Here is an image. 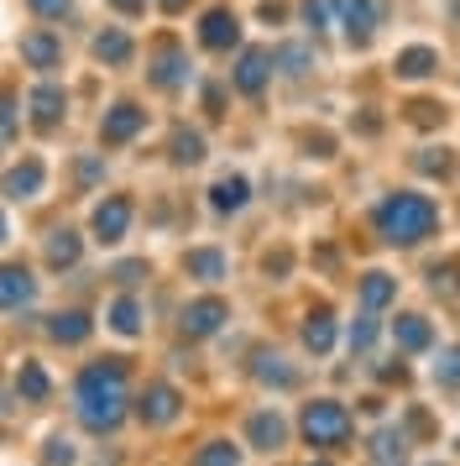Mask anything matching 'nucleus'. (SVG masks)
<instances>
[{"label":"nucleus","instance_id":"nucleus-17","mask_svg":"<svg viewBox=\"0 0 460 466\" xmlns=\"http://www.w3.org/2000/svg\"><path fill=\"white\" fill-rule=\"evenodd\" d=\"M142 420H146V424H173V420H178V388H167V382L146 388V399H142Z\"/></svg>","mask_w":460,"mask_h":466},{"label":"nucleus","instance_id":"nucleus-40","mask_svg":"<svg viewBox=\"0 0 460 466\" xmlns=\"http://www.w3.org/2000/svg\"><path fill=\"white\" fill-rule=\"evenodd\" d=\"M157 5H163V11H184L188 0H157Z\"/></svg>","mask_w":460,"mask_h":466},{"label":"nucleus","instance_id":"nucleus-18","mask_svg":"<svg viewBox=\"0 0 460 466\" xmlns=\"http://www.w3.org/2000/svg\"><path fill=\"white\" fill-rule=\"evenodd\" d=\"M246 435L262 445V451H277V445H283V435H288V424H283V414H277V409H262V414H251Z\"/></svg>","mask_w":460,"mask_h":466},{"label":"nucleus","instance_id":"nucleus-11","mask_svg":"<svg viewBox=\"0 0 460 466\" xmlns=\"http://www.w3.org/2000/svg\"><path fill=\"white\" fill-rule=\"evenodd\" d=\"M340 22H345V37L355 47H366L376 32V5L372 0H340Z\"/></svg>","mask_w":460,"mask_h":466},{"label":"nucleus","instance_id":"nucleus-6","mask_svg":"<svg viewBox=\"0 0 460 466\" xmlns=\"http://www.w3.org/2000/svg\"><path fill=\"white\" fill-rule=\"evenodd\" d=\"M199 43L215 47V53H225V47L241 43V22H235V11H225V5L205 11V22H199Z\"/></svg>","mask_w":460,"mask_h":466},{"label":"nucleus","instance_id":"nucleus-32","mask_svg":"<svg viewBox=\"0 0 460 466\" xmlns=\"http://www.w3.org/2000/svg\"><path fill=\"white\" fill-rule=\"evenodd\" d=\"M272 367H256V372H262V382H277V388H293V372L288 367H283V357H267Z\"/></svg>","mask_w":460,"mask_h":466},{"label":"nucleus","instance_id":"nucleus-34","mask_svg":"<svg viewBox=\"0 0 460 466\" xmlns=\"http://www.w3.org/2000/svg\"><path fill=\"white\" fill-rule=\"evenodd\" d=\"M304 22H309L314 32H319V26L330 22V5H325V0H304Z\"/></svg>","mask_w":460,"mask_h":466},{"label":"nucleus","instance_id":"nucleus-15","mask_svg":"<svg viewBox=\"0 0 460 466\" xmlns=\"http://www.w3.org/2000/svg\"><path fill=\"white\" fill-rule=\"evenodd\" d=\"M435 68H439V53H435V47H424V43H418V47H403V53L393 58V74H397V79H429Z\"/></svg>","mask_w":460,"mask_h":466},{"label":"nucleus","instance_id":"nucleus-4","mask_svg":"<svg viewBox=\"0 0 460 466\" xmlns=\"http://www.w3.org/2000/svg\"><path fill=\"white\" fill-rule=\"evenodd\" d=\"M89 231H95L100 247L125 241V231H131V199L125 194H105L100 205H95V215H89Z\"/></svg>","mask_w":460,"mask_h":466},{"label":"nucleus","instance_id":"nucleus-39","mask_svg":"<svg viewBox=\"0 0 460 466\" xmlns=\"http://www.w3.org/2000/svg\"><path fill=\"white\" fill-rule=\"evenodd\" d=\"M435 110L439 106H414V121H418V127H429V121H435Z\"/></svg>","mask_w":460,"mask_h":466},{"label":"nucleus","instance_id":"nucleus-1","mask_svg":"<svg viewBox=\"0 0 460 466\" xmlns=\"http://www.w3.org/2000/svg\"><path fill=\"white\" fill-rule=\"evenodd\" d=\"M74 403L89 430H115L125 420V372L121 361H95L74 382Z\"/></svg>","mask_w":460,"mask_h":466},{"label":"nucleus","instance_id":"nucleus-37","mask_svg":"<svg viewBox=\"0 0 460 466\" xmlns=\"http://www.w3.org/2000/svg\"><path fill=\"white\" fill-rule=\"evenodd\" d=\"M26 5H32L37 16H63V11H68L74 0H26Z\"/></svg>","mask_w":460,"mask_h":466},{"label":"nucleus","instance_id":"nucleus-33","mask_svg":"<svg viewBox=\"0 0 460 466\" xmlns=\"http://www.w3.org/2000/svg\"><path fill=\"white\" fill-rule=\"evenodd\" d=\"M435 378L439 382H460V346H455V351H445V361L435 367Z\"/></svg>","mask_w":460,"mask_h":466},{"label":"nucleus","instance_id":"nucleus-29","mask_svg":"<svg viewBox=\"0 0 460 466\" xmlns=\"http://www.w3.org/2000/svg\"><path fill=\"white\" fill-rule=\"evenodd\" d=\"M205 157V137L199 131H178L173 137V163H199Z\"/></svg>","mask_w":460,"mask_h":466},{"label":"nucleus","instance_id":"nucleus-22","mask_svg":"<svg viewBox=\"0 0 460 466\" xmlns=\"http://www.w3.org/2000/svg\"><path fill=\"white\" fill-rule=\"evenodd\" d=\"M397 299V283L387 273H366L361 278V304H366V309H382V304H393Z\"/></svg>","mask_w":460,"mask_h":466},{"label":"nucleus","instance_id":"nucleus-10","mask_svg":"<svg viewBox=\"0 0 460 466\" xmlns=\"http://www.w3.org/2000/svg\"><path fill=\"white\" fill-rule=\"evenodd\" d=\"M26 110H32V121H37L42 131H53L63 121V110H68V95H63L58 85H37L26 95Z\"/></svg>","mask_w":460,"mask_h":466},{"label":"nucleus","instance_id":"nucleus-35","mask_svg":"<svg viewBox=\"0 0 460 466\" xmlns=\"http://www.w3.org/2000/svg\"><path fill=\"white\" fill-rule=\"evenodd\" d=\"M283 64L288 74H309V47H283Z\"/></svg>","mask_w":460,"mask_h":466},{"label":"nucleus","instance_id":"nucleus-9","mask_svg":"<svg viewBox=\"0 0 460 466\" xmlns=\"http://www.w3.org/2000/svg\"><path fill=\"white\" fill-rule=\"evenodd\" d=\"M42 184H47V168H42V157H26V163H16V168L5 173V199H37Z\"/></svg>","mask_w":460,"mask_h":466},{"label":"nucleus","instance_id":"nucleus-36","mask_svg":"<svg viewBox=\"0 0 460 466\" xmlns=\"http://www.w3.org/2000/svg\"><path fill=\"white\" fill-rule=\"evenodd\" d=\"M11 131H16V100L0 95V137H11Z\"/></svg>","mask_w":460,"mask_h":466},{"label":"nucleus","instance_id":"nucleus-16","mask_svg":"<svg viewBox=\"0 0 460 466\" xmlns=\"http://www.w3.org/2000/svg\"><path fill=\"white\" fill-rule=\"evenodd\" d=\"M251 199V184L241 178V173H225V178H215V189H209V205L220 215H235L241 205Z\"/></svg>","mask_w":460,"mask_h":466},{"label":"nucleus","instance_id":"nucleus-42","mask_svg":"<svg viewBox=\"0 0 460 466\" xmlns=\"http://www.w3.org/2000/svg\"><path fill=\"white\" fill-rule=\"evenodd\" d=\"M319 466H330V461H319Z\"/></svg>","mask_w":460,"mask_h":466},{"label":"nucleus","instance_id":"nucleus-8","mask_svg":"<svg viewBox=\"0 0 460 466\" xmlns=\"http://www.w3.org/2000/svg\"><path fill=\"white\" fill-rule=\"evenodd\" d=\"M188 79V53L178 43H163L157 58H152V85L157 89H178Z\"/></svg>","mask_w":460,"mask_h":466},{"label":"nucleus","instance_id":"nucleus-38","mask_svg":"<svg viewBox=\"0 0 460 466\" xmlns=\"http://www.w3.org/2000/svg\"><path fill=\"white\" fill-rule=\"evenodd\" d=\"M115 11H125V16H136V11H146V0H110Z\"/></svg>","mask_w":460,"mask_h":466},{"label":"nucleus","instance_id":"nucleus-27","mask_svg":"<svg viewBox=\"0 0 460 466\" xmlns=\"http://www.w3.org/2000/svg\"><path fill=\"white\" fill-rule=\"evenodd\" d=\"M235 461H241V445H230V441H209L194 456V466H235Z\"/></svg>","mask_w":460,"mask_h":466},{"label":"nucleus","instance_id":"nucleus-12","mask_svg":"<svg viewBox=\"0 0 460 466\" xmlns=\"http://www.w3.org/2000/svg\"><path fill=\"white\" fill-rule=\"evenodd\" d=\"M21 58H26L32 68H58L63 64V43L47 32V26H37V32L21 37Z\"/></svg>","mask_w":460,"mask_h":466},{"label":"nucleus","instance_id":"nucleus-14","mask_svg":"<svg viewBox=\"0 0 460 466\" xmlns=\"http://www.w3.org/2000/svg\"><path fill=\"white\" fill-rule=\"evenodd\" d=\"M32 294H37V278L26 268H0V309H21L32 304Z\"/></svg>","mask_w":460,"mask_h":466},{"label":"nucleus","instance_id":"nucleus-30","mask_svg":"<svg viewBox=\"0 0 460 466\" xmlns=\"http://www.w3.org/2000/svg\"><path fill=\"white\" fill-rule=\"evenodd\" d=\"M79 461V451H74V441H63V435H53L47 441V466H74Z\"/></svg>","mask_w":460,"mask_h":466},{"label":"nucleus","instance_id":"nucleus-3","mask_svg":"<svg viewBox=\"0 0 460 466\" xmlns=\"http://www.w3.org/2000/svg\"><path fill=\"white\" fill-rule=\"evenodd\" d=\"M298 430H304L309 445H325V451H330V445L351 441V414H345V403H335V399H314L309 409H304Z\"/></svg>","mask_w":460,"mask_h":466},{"label":"nucleus","instance_id":"nucleus-20","mask_svg":"<svg viewBox=\"0 0 460 466\" xmlns=\"http://www.w3.org/2000/svg\"><path fill=\"white\" fill-rule=\"evenodd\" d=\"M184 268H188V278H199V283H220V278H225V257L215 252V247H199V252L184 257Z\"/></svg>","mask_w":460,"mask_h":466},{"label":"nucleus","instance_id":"nucleus-13","mask_svg":"<svg viewBox=\"0 0 460 466\" xmlns=\"http://www.w3.org/2000/svg\"><path fill=\"white\" fill-rule=\"evenodd\" d=\"M267 74H272V53L246 47V53H241V64H235V89H241V95H262Z\"/></svg>","mask_w":460,"mask_h":466},{"label":"nucleus","instance_id":"nucleus-23","mask_svg":"<svg viewBox=\"0 0 460 466\" xmlns=\"http://www.w3.org/2000/svg\"><path fill=\"white\" fill-rule=\"evenodd\" d=\"M393 340L403 346V351H424V346H429V325H424L418 315H397Z\"/></svg>","mask_w":460,"mask_h":466},{"label":"nucleus","instance_id":"nucleus-26","mask_svg":"<svg viewBox=\"0 0 460 466\" xmlns=\"http://www.w3.org/2000/svg\"><path fill=\"white\" fill-rule=\"evenodd\" d=\"M304 346H309L314 357H325V351L335 346V319L330 315H314L309 325H304Z\"/></svg>","mask_w":460,"mask_h":466},{"label":"nucleus","instance_id":"nucleus-2","mask_svg":"<svg viewBox=\"0 0 460 466\" xmlns=\"http://www.w3.org/2000/svg\"><path fill=\"white\" fill-rule=\"evenodd\" d=\"M435 220H439V210L429 194H387L382 210H376V231L387 236L393 247H414V241H424L435 231Z\"/></svg>","mask_w":460,"mask_h":466},{"label":"nucleus","instance_id":"nucleus-21","mask_svg":"<svg viewBox=\"0 0 460 466\" xmlns=\"http://www.w3.org/2000/svg\"><path fill=\"white\" fill-rule=\"evenodd\" d=\"M110 330H115V336H136V330H142V304H136V299L131 294H121L115 299V304H110Z\"/></svg>","mask_w":460,"mask_h":466},{"label":"nucleus","instance_id":"nucleus-25","mask_svg":"<svg viewBox=\"0 0 460 466\" xmlns=\"http://www.w3.org/2000/svg\"><path fill=\"white\" fill-rule=\"evenodd\" d=\"M16 393L26 403H42L47 399V372H42L37 361H21V372H16Z\"/></svg>","mask_w":460,"mask_h":466},{"label":"nucleus","instance_id":"nucleus-5","mask_svg":"<svg viewBox=\"0 0 460 466\" xmlns=\"http://www.w3.org/2000/svg\"><path fill=\"white\" fill-rule=\"evenodd\" d=\"M142 127H146V110L131 106V100H115V106L105 110V121H100V142L105 147H125Z\"/></svg>","mask_w":460,"mask_h":466},{"label":"nucleus","instance_id":"nucleus-24","mask_svg":"<svg viewBox=\"0 0 460 466\" xmlns=\"http://www.w3.org/2000/svg\"><path fill=\"white\" fill-rule=\"evenodd\" d=\"M79 236L74 231H53V241H47V268H74L79 262Z\"/></svg>","mask_w":460,"mask_h":466},{"label":"nucleus","instance_id":"nucleus-31","mask_svg":"<svg viewBox=\"0 0 460 466\" xmlns=\"http://www.w3.org/2000/svg\"><path fill=\"white\" fill-rule=\"evenodd\" d=\"M372 340H376V319H372V315H361V319L351 325V351H366Z\"/></svg>","mask_w":460,"mask_h":466},{"label":"nucleus","instance_id":"nucleus-19","mask_svg":"<svg viewBox=\"0 0 460 466\" xmlns=\"http://www.w3.org/2000/svg\"><path fill=\"white\" fill-rule=\"evenodd\" d=\"M89 47H95V58H100V64H110V68H121L125 58H131V37H125L121 26H105Z\"/></svg>","mask_w":460,"mask_h":466},{"label":"nucleus","instance_id":"nucleus-7","mask_svg":"<svg viewBox=\"0 0 460 466\" xmlns=\"http://www.w3.org/2000/svg\"><path fill=\"white\" fill-rule=\"evenodd\" d=\"M225 319H230V309L220 304V299H194V304L184 309V330H188L194 340H205V336H215Z\"/></svg>","mask_w":460,"mask_h":466},{"label":"nucleus","instance_id":"nucleus-41","mask_svg":"<svg viewBox=\"0 0 460 466\" xmlns=\"http://www.w3.org/2000/svg\"><path fill=\"white\" fill-rule=\"evenodd\" d=\"M5 236H11V226H5V210H0V247H5Z\"/></svg>","mask_w":460,"mask_h":466},{"label":"nucleus","instance_id":"nucleus-28","mask_svg":"<svg viewBox=\"0 0 460 466\" xmlns=\"http://www.w3.org/2000/svg\"><path fill=\"white\" fill-rule=\"evenodd\" d=\"M47 330H53V340H68V346H74V340L89 336V319H84V315H53Z\"/></svg>","mask_w":460,"mask_h":466}]
</instances>
